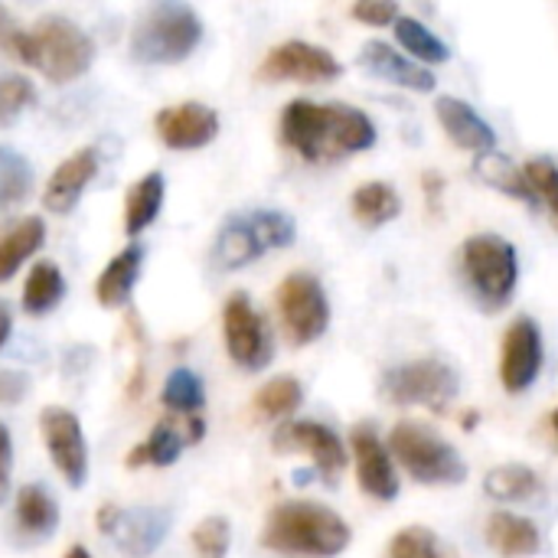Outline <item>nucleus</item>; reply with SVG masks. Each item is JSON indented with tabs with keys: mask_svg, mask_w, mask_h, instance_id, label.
Listing matches in <instances>:
<instances>
[{
	"mask_svg": "<svg viewBox=\"0 0 558 558\" xmlns=\"http://www.w3.org/2000/svg\"><path fill=\"white\" fill-rule=\"evenodd\" d=\"M278 131L281 144L307 163H333L376 144V124L369 114L343 101L320 105L311 98H294L284 105Z\"/></svg>",
	"mask_w": 558,
	"mask_h": 558,
	"instance_id": "1",
	"label": "nucleus"
},
{
	"mask_svg": "<svg viewBox=\"0 0 558 558\" xmlns=\"http://www.w3.org/2000/svg\"><path fill=\"white\" fill-rule=\"evenodd\" d=\"M350 526L324 504L288 500L268 513L262 546L288 558H337L350 549Z\"/></svg>",
	"mask_w": 558,
	"mask_h": 558,
	"instance_id": "2",
	"label": "nucleus"
},
{
	"mask_svg": "<svg viewBox=\"0 0 558 558\" xmlns=\"http://www.w3.org/2000/svg\"><path fill=\"white\" fill-rule=\"evenodd\" d=\"M13 59L39 69L49 82L65 85L85 75L95 62L92 36L65 16H43L13 43Z\"/></svg>",
	"mask_w": 558,
	"mask_h": 558,
	"instance_id": "3",
	"label": "nucleus"
},
{
	"mask_svg": "<svg viewBox=\"0 0 558 558\" xmlns=\"http://www.w3.org/2000/svg\"><path fill=\"white\" fill-rule=\"evenodd\" d=\"M298 239V226L281 209H252L229 216L216 232L209 262L216 271H239L258 262L265 252L288 248Z\"/></svg>",
	"mask_w": 558,
	"mask_h": 558,
	"instance_id": "4",
	"label": "nucleus"
},
{
	"mask_svg": "<svg viewBox=\"0 0 558 558\" xmlns=\"http://www.w3.org/2000/svg\"><path fill=\"white\" fill-rule=\"evenodd\" d=\"M461 275H464L468 291L487 314L504 311L513 301L517 284H520L517 245L494 232L471 235L461 248Z\"/></svg>",
	"mask_w": 558,
	"mask_h": 558,
	"instance_id": "5",
	"label": "nucleus"
},
{
	"mask_svg": "<svg viewBox=\"0 0 558 558\" xmlns=\"http://www.w3.org/2000/svg\"><path fill=\"white\" fill-rule=\"evenodd\" d=\"M203 43V20L190 3L150 7L131 33V56L144 65H177Z\"/></svg>",
	"mask_w": 558,
	"mask_h": 558,
	"instance_id": "6",
	"label": "nucleus"
},
{
	"mask_svg": "<svg viewBox=\"0 0 558 558\" xmlns=\"http://www.w3.org/2000/svg\"><path fill=\"white\" fill-rule=\"evenodd\" d=\"M389 454L418 484L451 487L468 477V464L454 451V445H448L438 432L415 422H399L389 432Z\"/></svg>",
	"mask_w": 558,
	"mask_h": 558,
	"instance_id": "7",
	"label": "nucleus"
},
{
	"mask_svg": "<svg viewBox=\"0 0 558 558\" xmlns=\"http://www.w3.org/2000/svg\"><path fill=\"white\" fill-rule=\"evenodd\" d=\"M379 392L389 405H422L441 412L458 392V373L441 360H412L386 369L379 379Z\"/></svg>",
	"mask_w": 558,
	"mask_h": 558,
	"instance_id": "8",
	"label": "nucleus"
},
{
	"mask_svg": "<svg viewBox=\"0 0 558 558\" xmlns=\"http://www.w3.org/2000/svg\"><path fill=\"white\" fill-rule=\"evenodd\" d=\"M275 301H278L284 337L294 347H307V343H314V340H320L327 333V327H330V301H327V291L317 281V275L291 271L278 284Z\"/></svg>",
	"mask_w": 558,
	"mask_h": 558,
	"instance_id": "9",
	"label": "nucleus"
},
{
	"mask_svg": "<svg viewBox=\"0 0 558 558\" xmlns=\"http://www.w3.org/2000/svg\"><path fill=\"white\" fill-rule=\"evenodd\" d=\"M222 340H226V353L232 356V363L248 373L265 369L275 356L268 324L255 311L252 298L242 291H235L222 307Z\"/></svg>",
	"mask_w": 558,
	"mask_h": 558,
	"instance_id": "10",
	"label": "nucleus"
},
{
	"mask_svg": "<svg viewBox=\"0 0 558 558\" xmlns=\"http://www.w3.org/2000/svg\"><path fill=\"white\" fill-rule=\"evenodd\" d=\"M98 533L108 536L118 553L128 558H147L160 549V543L170 533V513L160 507H101L98 510Z\"/></svg>",
	"mask_w": 558,
	"mask_h": 558,
	"instance_id": "11",
	"label": "nucleus"
},
{
	"mask_svg": "<svg viewBox=\"0 0 558 558\" xmlns=\"http://www.w3.org/2000/svg\"><path fill=\"white\" fill-rule=\"evenodd\" d=\"M340 72H343V62L330 49H324L317 43H307V39H284L275 49H268V56L262 59L255 78L258 82H304V85H314V82L340 78Z\"/></svg>",
	"mask_w": 558,
	"mask_h": 558,
	"instance_id": "12",
	"label": "nucleus"
},
{
	"mask_svg": "<svg viewBox=\"0 0 558 558\" xmlns=\"http://www.w3.org/2000/svg\"><path fill=\"white\" fill-rule=\"evenodd\" d=\"M39 432L62 481L69 487H82L88 477V445H85L78 415L62 405H49L39 412Z\"/></svg>",
	"mask_w": 558,
	"mask_h": 558,
	"instance_id": "13",
	"label": "nucleus"
},
{
	"mask_svg": "<svg viewBox=\"0 0 558 558\" xmlns=\"http://www.w3.org/2000/svg\"><path fill=\"white\" fill-rule=\"evenodd\" d=\"M546 363V347H543V330L533 317H517L500 347V383L510 396L526 392Z\"/></svg>",
	"mask_w": 558,
	"mask_h": 558,
	"instance_id": "14",
	"label": "nucleus"
},
{
	"mask_svg": "<svg viewBox=\"0 0 558 558\" xmlns=\"http://www.w3.org/2000/svg\"><path fill=\"white\" fill-rule=\"evenodd\" d=\"M275 451L278 454H307L314 461V471L327 481H337L347 468V445L340 441V435L320 422H307V418H291L275 432Z\"/></svg>",
	"mask_w": 558,
	"mask_h": 558,
	"instance_id": "15",
	"label": "nucleus"
},
{
	"mask_svg": "<svg viewBox=\"0 0 558 558\" xmlns=\"http://www.w3.org/2000/svg\"><path fill=\"white\" fill-rule=\"evenodd\" d=\"M350 451L356 461V484L366 497L392 504L399 497V474L389 454V445L379 441L376 428L356 425L350 435Z\"/></svg>",
	"mask_w": 558,
	"mask_h": 558,
	"instance_id": "16",
	"label": "nucleus"
},
{
	"mask_svg": "<svg viewBox=\"0 0 558 558\" xmlns=\"http://www.w3.org/2000/svg\"><path fill=\"white\" fill-rule=\"evenodd\" d=\"M154 128H157V137L170 150H199L216 141L219 114L203 101H180V105L157 111Z\"/></svg>",
	"mask_w": 558,
	"mask_h": 558,
	"instance_id": "17",
	"label": "nucleus"
},
{
	"mask_svg": "<svg viewBox=\"0 0 558 558\" xmlns=\"http://www.w3.org/2000/svg\"><path fill=\"white\" fill-rule=\"evenodd\" d=\"M360 65L373 75V78H383L389 85H399V88H409V92H418V95H428L435 92L438 78L432 75L428 65L415 62L412 56L399 52L396 46L383 43V39H369L363 43L360 49Z\"/></svg>",
	"mask_w": 558,
	"mask_h": 558,
	"instance_id": "18",
	"label": "nucleus"
},
{
	"mask_svg": "<svg viewBox=\"0 0 558 558\" xmlns=\"http://www.w3.org/2000/svg\"><path fill=\"white\" fill-rule=\"evenodd\" d=\"M435 114H438V124L448 134V141L458 144L461 150H471L477 157L497 150V131H494V124L487 118H481L464 98L441 95L435 101Z\"/></svg>",
	"mask_w": 558,
	"mask_h": 558,
	"instance_id": "19",
	"label": "nucleus"
},
{
	"mask_svg": "<svg viewBox=\"0 0 558 558\" xmlns=\"http://www.w3.org/2000/svg\"><path fill=\"white\" fill-rule=\"evenodd\" d=\"M206 435V422L199 415L183 418V428L173 422H160L141 445H134V451L124 458L128 468H170L180 461L186 445H196Z\"/></svg>",
	"mask_w": 558,
	"mask_h": 558,
	"instance_id": "20",
	"label": "nucleus"
},
{
	"mask_svg": "<svg viewBox=\"0 0 558 558\" xmlns=\"http://www.w3.org/2000/svg\"><path fill=\"white\" fill-rule=\"evenodd\" d=\"M98 173V150L95 147H82L75 154H69L49 177L46 190H43V206L56 216H65L75 209V203L82 199L85 186L95 180Z\"/></svg>",
	"mask_w": 558,
	"mask_h": 558,
	"instance_id": "21",
	"label": "nucleus"
},
{
	"mask_svg": "<svg viewBox=\"0 0 558 558\" xmlns=\"http://www.w3.org/2000/svg\"><path fill=\"white\" fill-rule=\"evenodd\" d=\"M13 526L16 536L23 543H43L56 533L59 526V507L52 500V494L39 484H26L16 494V507H13Z\"/></svg>",
	"mask_w": 558,
	"mask_h": 558,
	"instance_id": "22",
	"label": "nucleus"
},
{
	"mask_svg": "<svg viewBox=\"0 0 558 558\" xmlns=\"http://www.w3.org/2000/svg\"><path fill=\"white\" fill-rule=\"evenodd\" d=\"M487 546L500 558H530L539 553L543 539H539V530L526 517L497 510L487 520Z\"/></svg>",
	"mask_w": 558,
	"mask_h": 558,
	"instance_id": "23",
	"label": "nucleus"
},
{
	"mask_svg": "<svg viewBox=\"0 0 558 558\" xmlns=\"http://www.w3.org/2000/svg\"><path fill=\"white\" fill-rule=\"evenodd\" d=\"M141 265H144V248L141 245L121 248L95 281V301L101 307H124L131 291H134V281L141 275Z\"/></svg>",
	"mask_w": 558,
	"mask_h": 558,
	"instance_id": "24",
	"label": "nucleus"
},
{
	"mask_svg": "<svg viewBox=\"0 0 558 558\" xmlns=\"http://www.w3.org/2000/svg\"><path fill=\"white\" fill-rule=\"evenodd\" d=\"M350 209H353V219L363 229H383L392 219H399L402 199H399L396 186H389L383 180H369V183L356 186V193L350 199Z\"/></svg>",
	"mask_w": 558,
	"mask_h": 558,
	"instance_id": "25",
	"label": "nucleus"
},
{
	"mask_svg": "<svg viewBox=\"0 0 558 558\" xmlns=\"http://www.w3.org/2000/svg\"><path fill=\"white\" fill-rule=\"evenodd\" d=\"M43 239H46V226L39 216H26L13 222L10 229H3L0 232V281L13 278L16 268L43 248Z\"/></svg>",
	"mask_w": 558,
	"mask_h": 558,
	"instance_id": "26",
	"label": "nucleus"
},
{
	"mask_svg": "<svg viewBox=\"0 0 558 558\" xmlns=\"http://www.w3.org/2000/svg\"><path fill=\"white\" fill-rule=\"evenodd\" d=\"M160 206H163V173L150 170L131 186L124 199V232L141 235L160 216Z\"/></svg>",
	"mask_w": 558,
	"mask_h": 558,
	"instance_id": "27",
	"label": "nucleus"
},
{
	"mask_svg": "<svg viewBox=\"0 0 558 558\" xmlns=\"http://www.w3.org/2000/svg\"><path fill=\"white\" fill-rule=\"evenodd\" d=\"M484 490L490 500L500 504H526L536 494H543V481L526 464H500L484 477Z\"/></svg>",
	"mask_w": 558,
	"mask_h": 558,
	"instance_id": "28",
	"label": "nucleus"
},
{
	"mask_svg": "<svg viewBox=\"0 0 558 558\" xmlns=\"http://www.w3.org/2000/svg\"><path fill=\"white\" fill-rule=\"evenodd\" d=\"M392 29H396L399 46H402L415 62H422V65H441V62H448V59H451L448 43H445L438 33H432L422 20H415V16H405V13H402V16L392 23Z\"/></svg>",
	"mask_w": 558,
	"mask_h": 558,
	"instance_id": "29",
	"label": "nucleus"
},
{
	"mask_svg": "<svg viewBox=\"0 0 558 558\" xmlns=\"http://www.w3.org/2000/svg\"><path fill=\"white\" fill-rule=\"evenodd\" d=\"M65 294V278L62 271L52 265V262H36L26 275V284H23V311L39 317L46 311H52Z\"/></svg>",
	"mask_w": 558,
	"mask_h": 558,
	"instance_id": "30",
	"label": "nucleus"
},
{
	"mask_svg": "<svg viewBox=\"0 0 558 558\" xmlns=\"http://www.w3.org/2000/svg\"><path fill=\"white\" fill-rule=\"evenodd\" d=\"M477 173H481V180L490 183L494 190H500V193H507V196H513V199H523V203H533V206H536V193H533V186H530L523 167H517L510 157H504V154H497V150H494V154H484V157H477Z\"/></svg>",
	"mask_w": 558,
	"mask_h": 558,
	"instance_id": "31",
	"label": "nucleus"
},
{
	"mask_svg": "<svg viewBox=\"0 0 558 558\" xmlns=\"http://www.w3.org/2000/svg\"><path fill=\"white\" fill-rule=\"evenodd\" d=\"M160 399H163V405H167L170 412L193 418V415H199V409L206 405V386H203V379H199L193 369L180 366V369H173V373L167 376Z\"/></svg>",
	"mask_w": 558,
	"mask_h": 558,
	"instance_id": "32",
	"label": "nucleus"
},
{
	"mask_svg": "<svg viewBox=\"0 0 558 558\" xmlns=\"http://www.w3.org/2000/svg\"><path fill=\"white\" fill-rule=\"evenodd\" d=\"M304 402V386L294 376H275L255 392V412L262 418H288L301 409Z\"/></svg>",
	"mask_w": 558,
	"mask_h": 558,
	"instance_id": "33",
	"label": "nucleus"
},
{
	"mask_svg": "<svg viewBox=\"0 0 558 558\" xmlns=\"http://www.w3.org/2000/svg\"><path fill=\"white\" fill-rule=\"evenodd\" d=\"M389 558H458L454 546H448L428 526H405L392 536Z\"/></svg>",
	"mask_w": 558,
	"mask_h": 558,
	"instance_id": "34",
	"label": "nucleus"
},
{
	"mask_svg": "<svg viewBox=\"0 0 558 558\" xmlns=\"http://www.w3.org/2000/svg\"><path fill=\"white\" fill-rule=\"evenodd\" d=\"M29 186H33L29 163L20 154L0 147V213H7L16 203H23L29 196Z\"/></svg>",
	"mask_w": 558,
	"mask_h": 558,
	"instance_id": "35",
	"label": "nucleus"
},
{
	"mask_svg": "<svg viewBox=\"0 0 558 558\" xmlns=\"http://www.w3.org/2000/svg\"><path fill=\"white\" fill-rule=\"evenodd\" d=\"M533 193H536V203L546 206L553 226L558 229V163H553L549 157H533L526 167H523Z\"/></svg>",
	"mask_w": 558,
	"mask_h": 558,
	"instance_id": "36",
	"label": "nucleus"
},
{
	"mask_svg": "<svg viewBox=\"0 0 558 558\" xmlns=\"http://www.w3.org/2000/svg\"><path fill=\"white\" fill-rule=\"evenodd\" d=\"M36 105V85L16 72H0V124H13Z\"/></svg>",
	"mask_w": 558,
	"mask_h": 558,
	"instance_id": "37",
	"label": "nucleus"
},
{
	"mask_svg": "<svg viewBox=\"0 0 558 558\" xmlns=\"http://www.w3.org/2000/svg\"><path fill=\"white\" fill-rule=\"evenodd\" d=\"M232 546V526L226 517H206L193 530V549L199 558H226Z\"/></svg>",
	"mask_w": 558,
	"mask_h": 558,
	"instance_id": "38",
	"label": "nucleus"
},
{
	"mask_svg": "<svg viewBox=\"0 0 558 558\" xmlns=\"http://www.w3.org/2000/svg\"><path fill=\"white\" fill-rule=\"evenodd\" d=\"M350 13H353V20H360L366 26H389V23H396L402 16L399 7L386 3V0H360Z\"/></svg>",
	"mask_w": 558,
	"mask_h": 558,
	"instance_id": "39",
	"label": "nucleus"
},
{
	"mask_svg": "<svg viewBox=\"0 0 558 558\" xmlns=\"http://www.w3.org/2000/svg\"><path fill=\"white\" fill-rule=\"evenodd\" d=\"M26 386L29 379L23 373H13V369H3L0 373V405H13L26 396Z\"/></svg>",
	"mask_w": 558,
	"mask_h": 558,
	"instance_id": "40",
	"label": "nucleus"
},
{
	"mask_svg": "<svg viewBox=\"0 0 558 558\" xmlns=\"http://www.w3.org/2000/svg\"><path fill=\"white\" fill-rule=\"evenodd\" d=\"M10 474H13V441L7 425H0V504L10 494Z\"/></svg>",
	"mask_w": 558,
	"mask_h": 558,
	"instance_id": "41",
	"label": "nucleus"
},
{
	"mask_svg": "<svg viewBox=\"0 0 558 558\" xmlns=\"http://www.w3.org/2000/svg\"><path fill=\"white\" fill-rule=\"evenodd\" d=\"M20 33H23V26H16V20L10 16L7 7H0V49H3L7 56H13V43H16Z\"/></svg>",
	"mask_w": 558,
	"mask_h": 558,
	"instance_id": "42",
	"label": "nucleus"
},
{
	"mask_svg": "<svg viewBox=\"0 0 558 558\" xmlns=\"http://www.w3.org/2000/svg\"><path fill=\"white\" fill-rule=\"evenodd\" d=\"M10 330H13V317H10L7 304L0 301V350H3V347H7V340H10Z\"/></svg>",
	"mask_w": 558,
	"mask_h": 558,
	"instance_id": "43",
	"label": "nucleus"
},
{
	"mask_svg": "<svg viewBox=\"0 0 558 558\" xmlns=\"http://www.w3.org/2000/svg\"><path fill=\"white\" fill-rule=\"evenodd\" d=\"M65 558H92V553H88L85 546H72V549L65 553Z\"/></svg>",
	"mask_w": 558,
	"mask_h": 558,
	"instance_id": "44",
	"label": "nucleus"
},
{
	"mask_svg": "<svg viewBox=\"0 0 558 558\" xmlns=\"http://www.w3.org/2000/svg\"><path fill=\"white\" fill-rule=\"evenodd\" d=\"M553 432H556V438H558V409L553 412Z\"/></svg>",
	"mask_w": 558,
	"mask_h": 558,
	"instance_id": "45",
	"label": "nucleus"
}]
</instances>
